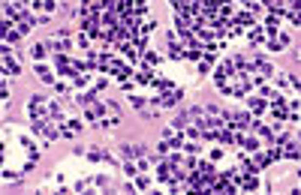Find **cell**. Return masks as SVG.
Masks as SVG:
<instances>
[{
    "mask_svg": "<svg viewBox=\"0 0 301 195\" xmlns=\"http://www.w3.org/2000/svg\"><path fill=\"white\" fill-rule=\"evenodd\" d=\"M27 114H30V120H48V99L33 93L27 99Z\"/></svg>",
    "mask_w": 301,
    "mask_h": 195,
    "instance_id": "1",
    "label": "cell"
},
{
    "mask_svg": "<svg viewBox=\"0 0 301 195\" xmlns=\"http://www.w3.org/2000/svg\"><path fill=\"white\" fill-rule=\"evenodd\" d=\"M0 60H3V75H19L21 72V60L12 54V45L3 42V48H0Z\"/></svg>",
    "mask_w": 301,
    "mask_h": 195,
    "instance_id": "2",
    "label": "cell"
},
{
    "mask_svg": "<svg viewBox=\"0 0 301 195\" xmlns=\"http://www.w3.org/2000/svg\"><path fill=\"white\" fill-rule=\"evenodd\" d=\"M51 45H55L58 54H66V51L73 48V33H69L66 27H63V30H55V36H51Z\"/></svg>",
    "mask_w": 301,
    "mask_h": 195,
    "instance_id": "3",
    "label": "cell"
},
{
    "mask_svg": "<svg viewBox=\"0 0 301 195\" xmlns=\"http://www.w3.org/2000/svg\"><path fill=\"white\" fill-rule=\"evenodd\" d=\"M286 45H289V33H286V30H280L277 36H268V42H265V48H268L271 54H277V51H283Z\"/></svg>",
    "mask_w": 301,
    "mask_h": 195,
    "instance_id": "4",
    "label": "cell"
},
{
    "mask_svg": "<svg viewBox=\"0 0 301 195\" xmlns=\"http://www.w3.org/2000/svg\"><path fill=\"white\" fill-rule=\"evenodd\" d=\"M120 156H123V159L148 156V147H145V144H133V141H127V144H120Z\"/></svg>",
    "mask_w": 301,
    "mask_h": 195,
    "instance_id": "5",
    "label": "cell"
},
{
    "mask_svg": "<svg viewBox=\"0 0 301 195\" xmlns=\"http://www.w3.org/2000/svg\"><path fill=\"white\" fill-rule=\"evenodd\" d=\"M55 72H58V69L45 66V60H42V63H37V75H40V81H42V84H55V81H58V78H55Z\"/></svg>",
    "mask_w": 301,
    "mask_h": 195,
    "instance_id": "6",
    "label": "cell"
},
{
    "mask_svg": "<svg viewBox=\"0 0 301 195\" xmlns=\"http://www.w3.org/2000/svg\"><path fill=\"white\" fill-rule=\"evenodd\" d=\"M45 54H48V42H33V45H30V57H33V63H42Z\"/></svg>",
    "mask_w": 301,
    "mask_h": 195,
    "instance_id": "7",
    "label": "cell"
},
{
    "mask_svg": "<svg viewBox=\"0 0 301 195\" xmlns=\"http://www.w3.org/2000/svg\"><path fill=\"white\" fill-rule=\"evenodd\" d=\"M112 186V174H94V192H102V189H109Z\"/></svg>",
    "mask_w": 301,
    "mask_h": 195,
    "instance_id": "8",
    "label": "cell"
},
{
    "mask_svg": "<svg viewBox=\"0 0 301 195\" xmlns=\"http://www.w3.org/2000/svg\"><path fill=\"white\" fill-rule=\"evenodd\" d=\"M160 60H163V57L157 54V51H145V63H148V66H157Z\"/></svg>",
    "mask_w": 301,
    "mask_h": 195,
    "instance_id": "9",
    "label": "cell"
},
{
    "mask_svg": "<svg viewBox=\"0 0 301 195\" xmlns=\"http://www.w3.org/2000/svg\"><path fill=\"white\" fill-rule=\"evenodd\" d=\"M3 180H6V183H19V174L9 171V168H3Z\"/></svg>",
    "mask_w": 301,
    "mask_h": 195,
    "instance_id": "10",
    "label": "cell"
},
{
    "mask_svg": "<svg viewBox=\"0 0 301 195\" xmlns=\"http://www.w3.org/2000/svg\"><path fill=\"white\" fill-rule=\"evenodd\" d=\"M295 60H298V63H301V48H295Z\"/></svg>",
    "mask_w": 301,
    "mask_h": 195,
    "instance_id": "11",
    "label": "cell"
},
{
    "mask_svg": "<svg viewBox=\"0 0 301 195\" xmlns=\"http://www.w3.org/2000/svg\"><path fill=\"white\" fill-rule=\"evenodd\" d=\"M298 183H301V171H298Z\"/></svg>",
    "mask_w": 301,
    "mask_h": 195,
    "instance_id": "12",
    "label": "cell"
}]
</instances>
